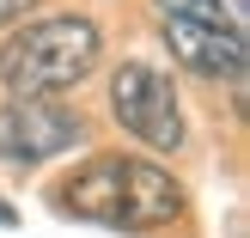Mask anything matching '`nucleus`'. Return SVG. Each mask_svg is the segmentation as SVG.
<instances>
[{"label": "nucleus", "instance_id": "obj_7", "mask_svg": "<svg viewBox=\"0 0 250 238\" xmlns=\"http://www.w3.org/2000/svg\"><path fill=\"white\" fill-rule=\"evenodd\" d=\"M37 0H0V24H12V19H24Z\"/></svg>", "mask_w": 250, "mask_h": 238}, {"label": "nucleus", "instance_id": "obj_4", "mask_svg": "<svg viewBox=\"0 0 250 238\" xmlns=\"http://www.w3.org/2000/svg\"><path fill=\"white\" fill-rule=\"evenodd\" d=\"M85 141V116L49 98H6L0 104V159L6 165H43Z\"/></svg>", "mask_w": 250, "mask_h": 238}, {"label": "nucleus", "instance_id": "obj_2", "mask_svg": "<svg viewBox=\"0 0 250 238\" xmlns=\"http://www.w3.org/2000/svg\"><path fill=\"white\" fill-rule=\"evenodd\" d=\"M98 24L85 12H43L0 43V86L12 98H55L98 67Z\"/></svg>", "mask_w": 250, "mask_h": 238}, {"label": "nucleus", "instance_id": "obj_3", "mask_svg": "<svg viewBox=\"0 0 250 238\" xmlns=\"http://www.w3.org/2000/svg\"><path fill=\"white\" fill-rule=\"evenodd\" d=\"M110 116H116L122 134H134L141 147L153 153H177L183 147V104H177V86L159 61H122L110 73Z\"/></svg>", "mask_w": 250, "mask_h": 238}, {"label": "nucleus", "instance_id": "obj_5", "mask_svg": "<svg viewBox=\"0 0 250 238\" xmlns=\"http://www.w3.org/2000/svg\"><path fill=\"white\" fill-rule=\"evenodd\" d=\"M159 37H165L171 61L195 80H244V37L238 31H208V24L189 19H159Z\"/></svg>", "mask_w": 250, "mask_h": 238}, {"label": "nucleus", "instance_id": "obj_1", "mask_svg": "<svg viewBox=\"0 0 250 238\" xmlns=\"http://www.w3.org/2000/svg\"><path fill=\"white\" fill-rule=\"evenodd\" d=\"M49 202L67 220H92V226H110V232H153V226H171L189 195H183V183L171 177L165 165H153V159L92 153L85 165H73L67 177L49 190Z\"/></svg>", "mask_w": 250, "mask_h": 238}, {"label": "nucleus", "instance_id": "obj_8", "mask_svg": "<svg viewBox=\"0 0 250 238\" xmlns=\"http://www.w3.org/2000/svg\"><path fill=\"white\" fill-rule=\"evenodd\" d=\"M12 220H19V214H12V208H6V195H0V226H12Z\"/></svg>", "mask_w": 250, "mask_h": 238}, {"label": "nucleus", "instance_id": "obj_6", "mask_svg": "<svg viewBox=\"0 0 250 238\" xmlns=\"http://www.w3.org/2000/svg\"><path fill=\"white\" fill-rule=\"evenodd\" d=\"M159 19H189L208 31H238L244 37V0H153Z\"/></svg>", "mask_w": 250, "mask_h": 238}]
</instances>
